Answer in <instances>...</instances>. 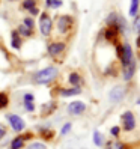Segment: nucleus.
Here are the masks:
<instances>
[{
    "label": "nucleus",
    "mask_w": 140,
    "mask_h": 149,
    "mask_svg": "<svg viewBox=\"0 0 140 149\" xmlns=\"http://www.w3.org/2000/svg\"><path fill=\"white\" fill-rule=\"evenodd\" d=\"M118 54L120 57L122 68H128V66L136 65L134 63V57H133V50H131L130 44H124V45L118 47Z\"/></svg>",
    "instance_id": "obj_1"
},
{
    "label": "nucleus",
    "mask_w": 140,
    "mask_h": 149,
    "mask_svg": "<svg viewBox=\"0 0 140 149\" xmlns=\"http://www.w3.org/2000/svg\"><path fill=\"white\" fill-rule=\"evenodd\" d=\"M57 75V69L56 68H45V69H41V71H38L36 74H35V81H36L38 84H47L50 81H53L54 78Z\"/></svg>",
    "instance_id": "obj_2"
},
{
    "label": "nucleus",
    "mask_w": 140,
    "mask_h": 149,
    "mask_svg": "<svg viewBox=\"0 0 140 149\" xmlns=\"http://www.w3.org/2000/svg\"><path fill=\"white\" fill-rule=\"evenodd\" d=\"M51 27H53V21L48 17V14H41V18H39V30L44 36H48L51 33Z\"/></svg>",
    "instance_id": "obj_3"
},
{
    "label": "nucleus",
    "mask_w": 140,
    "mask_h": 149,
    "mask_svg": "<svg viewBox=\"0 0 140 149\" xmlns=\"http://www.w3.org/2000/svg\"><path fill=\"white\" fill-rule=\"evenodd\" d=\"M8 120H9V124H11L14 131H23L24 127H26L24 120L20 116H17V115H9V116H8Z\"/></svg>",
    "instance_id": "obj_4"
},
{
    "label": "nucleus",
    "mask_w": 140,
    "mask_h": 149,
    "mask_svg": "<svg viewBox=\"0 0 140 149\" xmlns=\"http://www.w3.org/2000/svg\"><path fill=\"white\" fill-rule=\"evenodd\" d=\"M122 122H124V128L127 131L134 130V127H136V119H134V115L131 111H125L122 115Z\"/></svg>",
    "instance_id": "obj_5"
},
{
    "label": "nucleus",
    "mask_w": 140,
    "mask_h": 149,
    "mask_svg": "<svg viewBox=\"0 0 140 149\" xmlns=\"http://www.w3.org/2000/svg\"><path fill=\"white\" fill-rule=\"evenodd\" d=\"M124 95H125V89H124V87H122V86H115V87L110 91L109 98H110V101H113V102H119V101H122Z\"/></svg>",
    "instance_id": "obj_6"
},
{
    "label": "nucleus",
    "mask_w": 140,
    "mask_h": 149,
    "mask_svg": "<svg viewBox=\"0 0 140 149\" xmlns=\"http://www.w3.org/2000/svg\"><path fill=\"white\" fill-rule=\"evenodd\" d=\"M72 26V18L69 15H62L59 18V21H57V29H59V32H62V33H65V32H68V29Z\"/></svg>",
    "instance_id": "obj_7"
},
{
    "label": "nucleus",
    "mask_w": 140,
    "mask_h": 149,
    "mask_svg": "<svg viewBox=\"0 0 140 149\" xmlns=\"http://www.w3.org/2000/svg\"><path fill=\"white\" fill-rule=\"evenodd\" d=\"M84 110H86V104L81 102V101H72L68 106V111L71 113V115H81Z\"/></svg>",
    "instance_id": "obj_8"
},
{
    "label": "nucleus",
    "mask_w": 140,
    "mask_h": 149,
    "mask_svg": "<svg viewBox=\"0 0 140 149\" xmlns=\"http://www.w3.org/2000/svg\"><path fill=\"white\" fill-rule=\"evenodd\" d=\"M63 50H65V44L63 42H53V44L48 45V53L51 56H57V54L62 53Z\"/></svg>",
    "instance_id": "obj_9"
},
{
    "label": "nucleus",
    "mask_w": 140,
    "mask_h": 149,
    "mask_svg": "<svg viewBox=\"0 0 140 149\" xmlns=\"http://www.w3.org/2000/svg\"><path fill=\"white\" fill-rule=\"evenodd\" d=\"M33 100H35V96L32 93H26L24 95V107H26V110H27V111H33L35 110Z\"/></svg>",
    "instance_id": "obj_10"
},
{
    "label": "nucleus",
    "mask_w": 140,
    "mask_h": 149,
    "mask_svg": "<svg viewBox=\"0 0 140 149\" xmlns=\"http://www.w3.org/2000/svg\"><path fill=\"white\" fill-rule=\"evenodd\" d=\"M139 5H140V0H131V3H130V15L131 17H136V14L139 11Z\"/></svg>",
    "instance_id": "obj_11"
},
{
    "label": "nucleus",
    "mask_w": 140,
    "mask_h": 149,
    "mask_svg": "<svg viewBox=\"0 0 140 149\" xmlns=\"http://www.w3.org/2000/svg\"><path fill=\"white\" fill-rule=\"evenodd\" d=\"M80 93V87H72V89H62L60 91V95L62 96H72V95H77Z\"/></svg>",
    "instance_id": "obj_12"
},
{
    "label": "nucleus",
    "mask_w": 140,
    "mask_h": 149,
    "mask_svg": "<svg viewBox=\"0 0 140 149\" xmlns=\"http://www.w3.org/2000/svg\"><path fill=\"white\" fill-rule=\"evenodd\" d=\"M23 146H24V137H17L11 143V149H20Z\"/></svg>",
    "instance_id": "obj_13"
},
{
    "label": "nucleus",
    "mask_w": 140,
    "mask_h": 149,
    "mask_svg": "<svg viewBox=\"0 0 140 149\" xmlns=\"http://www.w3.org/2000/svg\"><path fill=\"white\" fill-rule=\"evenodd\" d=\"M80 81H81V78H80V75H78L77 72H72L71 75H69V83H71L72 86H78Z\"/></svg>",
    "instance_id": "obj_14"
},
{
    "label": "nucleus",
    "mask_w": 140,
    "mask_h": 149,
    "mask_svg": "<svg viewBox=\"0 0 140 149\" xmlns=\"http://www.w3.org/2000/svg\"><path fill=\"white\" fill-rule=\"evenodd\" d=\"M20 45H21V41L18 38V35H17V32H12V47L20 48Z\"/></svg>",
    "instance_id": "obj_15"
},
{
    "label": "nucleus",
    "mask_w": 140,
    "mask_h": 149,
    "mask_svg": "<svg viewBox=\"0 0 140 149\" xmlns=\"http://www.w3.org/2000/svg\"><path fill=\"white\" fill-rule=\"evenodd\" d=\"M106 149H125V145L120 143V142H111V143L107 145Z\"/></svg>",
    "instance_id": "obj_16"
},
{
    "label": "nucleus",
    "mask_w": 140,
    "mask_h": 149,
    "mask_svg": "<svg viewBox=\"0 0 140 149\" xmlns=\"http://www.w3.org/2000/svg\"><path fill=\"white\" fill-rule=\"evenodd\" d=\"M93 142H95V145H97V146H101L102 145V136L98 133V131H95V133H93Z\"/></svg>",
    "instance_id": "obj_17"
},
{
    "label": "nucleus",
    "mask_w": 140,
    "mask_h": 149,
    "mask_svg": "<svg viewBox=\"0 0 140 149\" xmlns=\"http://www.w3.org/2000/svg\"><path fill=\"white\" fill-rule=\"evenodd\" d=\"M27 149H47V146L44 145V143H41V142H35V143L29 145Z\"/></svg>",
    "instance_id": "obj_18"
},
{
    "label": "nucleus",
    "mask_w": 140,
    "mask_h": 149,
    "mask_svg": "<svg viewBox=\"0 0 140 149\" xmlns=\"http://www.w3.org/2000/svg\"><path fill=\"white\" fill-rule=\"evenodd\" d=\"M23 6L26 8V9H29V11L35 9V0H24V3H23Z\"/></svg>",
    "instance_id": "obj_19"
},
{
    "label": "nucleus",
    "mask_w": 140,
    "mask_h": 149,
    "mask_svg": "<svg viewBox=\"0 0 140 149\" xmlns=\"http://www.w3.org/2000/svg\"><path fill=\"white\" fill-rule=\"evenodd\" d=\"M47 6H50V8H59V6H62V2H60V0H47Z\"/></svg>",
    "instance_id": "obj_20"
},
{
    "label": "nucleus",
    "mask_w": 140,
    "mask_h": 149,
    "mask_svg": "<svg viewBox=\"0 0 140 149\" xmlns=\"http://www.w3.org/2000/svg\"><path fill=\"white\" fill-rule=\"evenodd\" d=\"M8 106V96L5 93H0V109H5Z\"/></svg>",
    "instance_id": "obj_21"
},
{
    "label": "nucleus",
    "mask_w": 140,
    "mask_h": 149,
    "mask_svg": "<svg viewBox=\"0 0 140 149\" xmlns=\"http://www.w3.org/2000/svg\"><path fill=\"white\" fill-rule=\"evenodd\" d=\"M18 32H20L21 35H24V36H29V35H30V29H27L26 26H20V27H18Z\"/></svg>",
    "instance_id": "obj_22"
},
{
    "label": "nucleus",
    "mask_w": 140,
    "mask_h": 149,
    "mask_svg": "<svg viewBox=\"0 0 140 149\" xmlns=\"http://www.w3.org/2000/svg\"><path fill=\"white\" fill-rule=\"evenodd\" d=\"M69 130H71V124H65V125L62 127V130H60V134H62V136L68 134V133H69Z\"/></svg>",
    "instance_id": "obj_23"
},
{
    "label": "nucleus",
    "mask_w": 140,
    "mask_h": 149,
    "mask_svg": "<svg viewBox=\"0 0 140 149\" xmlns=\"http://www.w3.org/2000/svg\"><path fill=\"white\" fill-rule=\"evenodd\" d=\"M23 26H26L27 29H32V27H33V20H30V18H26Z\"/></svg>",
    "instance_id": "obj_24"
},
{
    "label": "nucleus",
    "mask_w": 140,
    "mask_h": 149,
    "mask_svg": "<svg viewBox=\"0 0 140 149\" xmlns=\"http://www.w3.org/2000/svg\"><path fill=\"white\" fill-rule=\"evenodd\" d=\"M5 134H6V128H5V125L0 124V139H2Z\"/></svg>",
    "instance_id": "obj_25"
},
{
    "label": "nucleus",
    "mask_w": 140,
    "mask_h": 149,
    "mask_svg": "<svg viewBox=\"0 0 140 149\" xmlns=\"http://www.w3.org/2000/svg\"><path fill=\"white\" fill-rule=\"evenodd\" d=\"M119 131H120L119 127H113V128H111V134H113V136H118V134H119Z\"/></svg>",
    "instance_id": "obj_26"
},
{
    "label": "nucleus",
    "mask_w": 140,
    "mask_h": 149,
    "mask_svg": "<svg viewBox=\"0 0 140 149\" xmlns=\"http://www.w3.org/2000/svg\"><path fill=\"white\" fill-rule=\"evenodd\" d=\"M30 12H32V14H33V15H36V14H38V9H36V8H35V9H32V11H30Z\"/></svg>",
    "instance_id": "obj_27"
}]
</instances>
